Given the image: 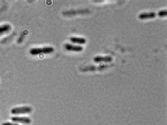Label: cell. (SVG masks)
<instances>
[{
    "mask_svg": "<svg viewBox=\"0 0 167 125\" xmlns=\"http://www.w3.org/2000/svg\"><path fill=\"white\" fill-rule=\"evenodd\" d=\"M54 51V48L52 47H43V48H33V49H30V53L31 55L33 56H36V55L40 54H51L53 53Z\"/></svg>",
    "mask_w": 167,
    "mask_h": 125,
    "instance_id": "6da1fadb",
    "label": "cell"
},
{
    "mask_svg": "<svg viewBox=\"0 0 167 125\" xmlns=\"http://www.w3.org/2000/svg\"><path fill=\"white\" fill-rule=\"evenodd\" d=\"M32 112V108L28 106H23V107H14L12 110L11 113L13 115H20V114H26V113H30Z\"/></svg>",
    "mask_w": 167,
    "mask_h": 125,
    "instance_id": "7a4b0ae2",
    "label": "cell"
},
{
    "mask_svg": "<svg viewBox=\"0 0 167 125\" xmlns=\"http://www.w3.org/2000/svg\"><path fill=\"white\" fill-rule=\"evenodd\" d=\"M12 120L14 122H19V123L23 124H30L31 122V120L28 117H13Z\"/></svg>",
    "mask_w": 167,
    "mask_h": 125,
    "instance_id": "3957f363",
    "label": "cell"
},
{
    "mask_svg": "<svg viewBox=\"0 0 167 125\" xmlns=\"http://www.w3.org/2000/svg\"><path fill=\"white\" fill-rule=\"evenodd\" d=\"M94 61L95 63H100V62L109 63L112 61V58L111 56H96L94 57Z\"/></svg>",
    "mask_w": 167,
    "mask_h": 125,
    "instance_id": "277c9868",
    "label": "cell"
},
{
    "mask_svg": "<svg viewBox=\"0 0 167 125\" xmlns=\"http://www.w3.org/2000/svg\"><path fill=\"white\" fill-rule=\"evenodd\" d=\"M65 49L68 50V51H76V52H80L83 51V47H80V46H75L71 44H67L65 45Z\"/></svg>",
    "mask_w": 167,
    "mask_h": 125,
    "instance_id": "5b68a950",
    "label": "cell"
},
{
    "mask_svg": "<svg viewBox=\"0 0 167 125\" xmlns=\"http://www.w3.org/2000/svg\"><path fill=\"white\" fill-rule=\"evenodd\" d=\"M156 14L155 12H149V13H142V14L139 15V18L141 20L145 19H152L155 18Z\"/></svg>",
    "mask_w": 167,
    "mask_h": 125,
    "instance_id": "8992f818",
    "label": "cell"
},
{
    "mask_svg": "<svg viewBox=\"0 0 167 125\" xmlns=\"http://www.w3.org/2000/svg\"><path fill=\"white\" fill-rule=\"evenodd\" d=\"M11 29H12V27L9 24H4V25H0V36L9 32Z\"/></svg>",
    "mask_w": 167,
    "mask_h": 125,
    "instance_id": "52a82bcc",
    "label": "cell"
},
{
    "mask_svg": "<svg viewBox=\"0 0 167 125\" xmlns=\"http://www.w3.org/2000/svg\"><path fill=\"white\" fill-rule=\"evenodd\" d=\"M71 42L75 44H84L86 43V39L84 38H81V37H72L70 38Z\"/></svg>",
    "mask_w": 167,
    "mask_h": 125,
    "instance_id": "ba28073f",
    "label": "cell"
},
{
    "mask_svg": "<svg viewBox=\"0 0 167 125\" xmlns=\"http://www.w3.org/2000/svg\"><path fill=\"white\" fill-rule=\"evenodd\" d=\"M167 14V12L166 10H162V11H160L159 13V16H161V17H164V16H166Z\"/></svg>",
    "mask_w": 167,
    "mask_h": 125,
    "instance_id": "9c48e42d",
    "label": "cell"
},
{
    "mask_svg": "<svg viewBox=\"0 0 167 125\" xmlns=\"http://www.w3.org/2000/svg\"><path fill=\"white\" fill-rule=\"evenodd\" d=\"M2 125H19V124H12V123H10V122H6V123L2 124Z\"/></svg>",
    "mask_w": 167,
    "mask_h": 125,
    "instance_id": "30bf717a",
    "label": "cell"
}]
</instances>
